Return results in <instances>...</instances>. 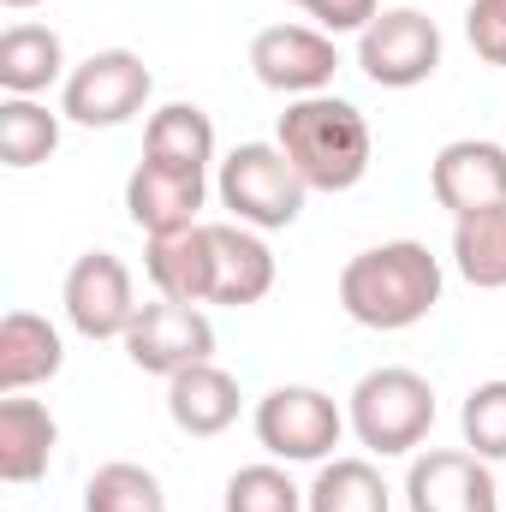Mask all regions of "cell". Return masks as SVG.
<instances>
[{
  "label": "cell",
  "instance_id": "obj_1",
  "mask_svg": "<svg viewBox=\"0 0 506 512\" xmlns=\"http://www.w3.org/2000/svg\"><path fill=\"white\" fill-rule=\"evenodd\" d=\"M447 292V268L441 256L417 239H387L358 251L340 268V310L358 322V328H376V334H405L417 328Z\"/></svg>",
  "mask_w": 506,
  "mask_h": 512
},
{
  "label": "cell",
  "instance_id": "obj_2",
  "mask_svg": "<svg viewBox=\"0 0 506 512\" xmlns=\"http://www.w3.org/2000/svg\"><path fill=\"white\" fill-rule=\"evenodd\" d=\"M274 143L286 149V161L298 167V179L310 191H352L370 161H376V131L364 120L358 102L322 90V96H298L286 102L280 126H274Z\"/></svg>",
  "mask_w": 506,
  "mask_h": 512
},
{
  "label": "cell",
  "instance_id": "obj_3",
  "mask_svg": "<svg viewBox=\"0 0 506 512\" xmlns=\"http://www.w3.org/2000/svg\"><path fill=\"white\" fill-rule=\"evenodd\" d=\"M346 423H352L364 453L405 459L435 429V387H429V376H417L405 364H381L370 376H358V387L346 393Z\"/></svg>",
  "mask_w": 506,
  "mask_h": 512
},
{
  "label": "cell",
  "instance_id": "obj_4",
  "mask_svg": "<svg viewBox=\"0 0 506 512\" xmlns=\"http://www.w3.org/2000/svg\"><path fill=\"white\" fill-rule=\"evenodd\" d=\"M215 197L221 209L239 221V227H256V233H280L304 215V197L310 185L298 179V167L286 161L280 143H239L221 167H215Z\"/></svg>",
  "mask_w": 506,
  "mask_h": 512
},
{
  "label": "cell",
  "instance_id": "obj_5",
  "mask_svg": "<svg viewBox=\"0 0 506 512\" xmlns=\"http://www.w3.org/2000/svg\"><path fill=\"white\" fill-rule=\"evenodd\" d=\"M251 429H256V447L280 465H328L340 435L352 429L346 411L334 405V393L322 387H304V382H286V387H268L251 411Z\"/></svg>",
  "mask_w": 506,
  "mask_h": 512
},
{
  "label": "cell",
  "instance_id": "obj_6",
  "mask_svg": "<svg viewBox=\"0 0 506 512\" xmlns=\"http://www.w3.org/2000/svg\"><path fill=\"white\" fill-rule=\"evenodd\" d=\"M149 96H155V72L143 66V54L102 48V54H90V60H78L66 72L60 114L84 131H114V126H126V120H137L149 108Z\"/></svg>",
  "mask_w": 506,
  "mask_h": 512
},
{
  "label": "cell",
  "instance_id": "obj_7",
  "mask_svg": "<svg viewBox=\"0 0 506 512\" xmlns=\"http://www.w3.org/2000/svg\"><path fill=\"white\" fill-rule=\"evenodd\" d=\"M358 72L376 90H417L441 72V24L417 6H387L358 36Z\"/></svg>",
  "mask_w": 506,
  "mask_h": 512
},
{
  "label": "cell",
  "instance_id": "obj_8",
  "mask_svg": "<svg viewBox=\"0 0 506 512\" xmlns=\"http://www.w3.org/2000/svg\"><path fill=\"white\" fill-rule=\"evenodd\" d=\"M60 310L72 322V334L84 340H126V328L137 322V286H131V268L114 251H84L66 268V286H60Z\"/></svg>",
  "mask_w": 506,
  "mask_h": 512
},
{
  "label": "cell",
  "instance_id": "obj_9",
  "mask_svg": "<svg viewBox=\"0 0 506 512\" xmlns=\"http://www.w3.org/2000/svg\"><path fill=\"white\" fill-rule=\"evenodd\" d=\"M251 72L262 90H274L286 102L322 96L340 72V48L316 24H268V30L251 36Z\"/></svg>",
  "mask_w": 506,
  "mask_h": 512
},
{
  "label": "cell",
  "instance_id": "obj_10",
  "mask_svg": "<svg viewBox=\"0 0 506 512\" xmlns=\"http://www.w3.org/2000/svg\"><path fill=\"white\" fill-rule=\"evenodd\" d=\"M405 507L411 512H501L506 489L495 483L489 459H477L471 447H429V453H411Z\"/></svg>",
  "mask_w": 506,
  "mask_h": 512
},
{
  "label": "cell",
  "instance_id": "obj_11",
  "mask_svg": "<svg viewBox=\"0 0 506 512\" xmlns=\"http://www.w3.org/2000/svg\"><path fill=\"white\" fill-rule=\"evenodd\" d=\"M126 358L143 376H179L191 364H209L215 358V322L197 304L155 298V304L137 310V322L126 328Z\"/></svg>",
  "mask_w": 506,
  "mask_h": 512
},
{
  "label": "cell",
  "instance_id": "obj_12",
  "mask_svg": "<svg viewBox=\"0 0 506 512\" xmlns=\"http://www.w3.org/2000/svg\"><path fill=\"white\" fill-rule=\"evenodd\" d=\"M429 191H435V203L453 221L506 203V143H489V137H453V143H441L435 161H429Z\"/></svg>",
  "mask_w": 506,
  "mask_h": 512
},
{
  "label": "cell",
  "instance_id": "obj_13",
  "mask_svg": "<svg viewBox=\"0 0 506 512\" xmlns=\"http://www.w3.org/2000/svg\"><path fill=\"white\" fill-rule=\"evenodd\" d=\"M203 203H209V179H197V173H173V167L137 161L126 179V215H131V227L149 233V239L197 227Z\"/></svg>",
  "mask_w": 506,
  "mask_h": 512
},
{
  "label": "cell",
  "instance_id": "obj_14",
  "mask_svg": "<svg viewBox=\"0 0 506 512\" xmlns=\"http://www.w3.org/2000/svg\"><path fill=\"white\" fill-rule=\"evenodd\" d=\"M239 405H245V393H239V382H233L215 358H209V364H191V370H179V376H167V417H173V429L191 435V441L227 435V429L239 423Z\"/></svg>",
  "mask_w": 506,
  "mask_h": 512
},
{
  "label": "cell",
  "instance_id": "obj_15",
  "mask_svg": "<svg viewBox=\"0 0 506 512\" xmlns=\"http://www.w3.org/2000/svg\"><path fill=\"white\" fill-rule=\"evenodd\" d=\"M143 274L155 286V298H173V304H209L215 292V239H209V221L185 227V233H161L149 239L143 251Z\"/></svg>",
  "mask_w": 506,
  "mask_h": 512
},
{
  "label": "cell",
  "instance_id": "obj_16",
  "mask_svg": "<svg viewBox=\"0 0 506 512\" xmlns=\"http://www.w3.org/2000/svg\"><path fill=\"white\" fill-rule=\"evenodd\" d=\"M209 239H215V292H209V304H227V310L262 304L274 292L268 239L256 227H239V221H209Z\"/></svg>",
  "mask_w": 506,
  "mask_h": 512
},
{
  "label": "cell",
  "instance_id": "obj_17",
  "mask_svg": "<svg viewBox=\"0 0 506 512\" xmlns=\"http://www.w3.org/2000/svg\"><path fill=\"white\" fill-rule=\"evenodd\" d=\"M66 364V340L48 316L36 310H6L0 316V393H30L54 382Z\"/></svg>",
  "mask_w": 506,
  "mask_h": 512
},
{
  "label": "cell",
  "instance_id": "obj_18",
  "mask_svg": "<svg viewBox=\"0 0 506 512\" xmlns=\"http://www.w3.org/2000/svg\"><path fill=\"white\" fill-rule=\"evenodd\" d=\"M60 447V423L42 399L0 393V483H36L48 477V459Z\"/></svg>",
  "mask_w": 506,
  "mask_h": 512
},
{
  "label": "cell",
  "instance_id": "obj_19",
  "mask_svg": "<svg viewBox=\"0 0 506 512\" xmlns=\"http://www.w3.org/2000/svg\"><path fill=\"white\" fill-rule=\"evenodd\" d=\"M143 161L209 179V167H221L215 161V120L197 102H161L143 120Z\"/></svg>",
  "mask_w": 506,
  "mask_h": 512
},
{
  "label": "cell",
  "instance_id": "obj_20",
  "mask_svg": "<svg viewBox=\"0 0 506 512\" xmlns=\"http://www.w3.org/2000/svg\"><path fill=\"white\" fill-rule=\"evenodd\" d=\"M66 42L48 24H6L0 30V96H42L66 84Z\"/></svg>",
  "mask_w": 506,
  "mask_h": 512
},
{
  "label": "cell",
  "instance_id": "obj_21",
  "mask_svg": "<svg viewBox=\"0 0 506 512\" xmlns=\"http://www.w3.org/2000/svg\"><path fill=\"white\" fill-rule=\"evenodd\" d=\"M453 268L477 292H506V203L453 221Z\"/></svg>",
  "mask_w": 506,
  "mask_h": 512
},
{
  "label": "cell",
  "instance_id": "obj_22",
  "mask_svg": "<svg viewBox=\"0 0 506 512\" xmlns=\"http://www.w3.org/2000/svg\"><path fill=\"white\" fill-rule=\"evenodd\" d=\"M304 512H393V489L370 459H328L304 489Z\"/></svg>",
  "mask_w": 506,
  "mask_h": 512
},
{
  "label": "cell",
  "instance_id": "obj_23",
  "mask_svg": "<svg viewBox=\"0 0 506 512\" xmlns=\"http://www.w3.org/2000/svg\"><path fill=\"white\" fill-rule=\"evenodd\" d=\"M60 120L42 96H0V161L12 173H30L42 167L54 149H60Z\"/></svg>",
  "mask_w": 506,
  "mask_h": 512
},
{
  "label": "cell",
  "instance_id": "obj_24",
  "mask_svg": "<svg viewBox=\"0 0 506 512\" xmlns=\"http://www.w3.org/2000/svg\"><path fill=\"white\" fill-rule=\"evenodd\" d=\"M84 512H167V489L149 465L114 459L84 483Z\"/></svg>",
  "mask_w": 506,
  "mask_h": 512
},
{
  "label": "cell",
  "instance_id": "obj_25",
  "mask_svg": "<svg viewBox=\"0 0 506 512\" xmlns=\"http://www.w3.org/2000/svg\"><path fill=\"white\" fill-rule=\"evenodd\" d=\"M221 512H304V489L286 477V465H280V459L239 465V471L227 477Z\"/></svg>",
  "mask_w": 506,
  "mask_h": 512
},
{
  "label": "cell",
  "instance_id": "obj_26",
  "mask_svg": "<svg viewBox=\"0 0 506 512\" xmlns=\"http://www.w3.org/2000/svg\"><path fill=\"white\" fill-rule=\"evenodd\" d=\"M459 435L477 459L501 465L506 459V382H477L459 405Z\"/></svg>",
  "mask_w": 506,
  "mask_h": 512
},
{
  "label": "cell",
  "instance_id": "obj_27",
  "mask_svg": "<svg viewBox=\"0 0 506 512\" xmlns=\"http://www.w3.org/2000/svg\"><path fill=\"white\" fill-rule=\"evenodd\" d=\"M465 36L483 66L506 72V0H471L465 6Z\"/></svg>",
  "mask_w": 506,
  "mask_h": 512
},
{
  "label": "cell",
  "instance_id": "obj_28",
  "mask_svg": "<svg viewBox=\"0 0 506 512\" xmlns=\"http://www.w3.org/2000/svg\"><path fill=\"white\" fill-rule=\"evenodd\" d=\"M304 12H310L316 30H328V36H364L381 18V0H304Z\"/></svg>",
  "mask_w": 506,
  "mask_h": 512
},
{
  "label": "cell",
  "instance_id": "obj_29",
  "mask_svg": "<svg viewBox=\"0 0 506 512\" xmlns=\"http://www.w3.org/2000/svg\"><path fill=\"white\" fill-rule=\"evenodd\" d=\"M0 6H12V12H30V6H42V0H0Z\"/></svg>",
  "mask_w": 506,
  "mask_h": 512
},
{
  "label": "cell",
  "instance_id": "obj_30",
  "mask_svg": "<svg viewBox=\"0 0 506 512\" xmlns=\"http://www.w3.org/2000/svg\"><path fill=\"white\" fill-rule=\"evenodd\" d=\"M286 6H304V0H286Z\"/></svg>",
  "mask_w": 506,
  "mask_h": 512
}]
</instances>
